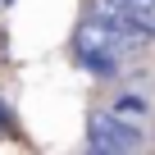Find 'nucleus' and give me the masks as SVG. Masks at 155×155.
Returning a JSON list of instances; mask_svg holds the SVG:
<instances>
[{
    "instance_id": "nucleus-1",
    "label": "nucleus",
    "mask_w": 155,
    "mask_h": 155,
    "mask_svg": "<svg viewBox=\"0 0 155 155\" xmlns=\"http://www.w3.org/2000/svg\"><path fill=\"white\" fill-rule=\"evenodd\" d=\"M87 146H91V150H137V146H141V128L128 123L123 114H91V123H87Z\"/></svg>"
},
{
    "instance_id": "nucleus-2",
    "label": "nucleus",
    "mask_w": 155,
    "mask_h": 155,
    "mask_svg": "<svg viewBox=\"0 0 155 155\" xmlns=\"http://www.w3.org/2000/svg\"><path fill=\"white\" fill-rule=\"evenodd\" d=\"M114 114H123V119H128V114H132V119H146V101H141V96H123Z\"/></svg>"
}]
</instances>
